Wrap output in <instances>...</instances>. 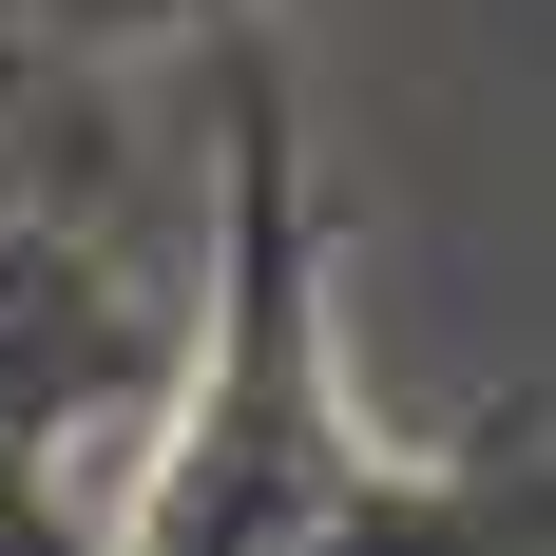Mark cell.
Here are the masks:
<instances>
[{"label": "cell", "instance_id": "obj_1", "mask_svg": "<svg viewBox=\"0 0 556 556\" xmlns=\"http://www.w3.org/2000/svg\"><path fill=\"white\" fill-rule=\"evenodd\" d=\"M345 460H365V403H345V345H327V212H307V135H288L269 77H230L212 307H192V384H173V442H154V480H135V518H115V538H135V556H269Z\"/></svg>", "mask_w": 556, "mask_h": 556}, {"label": "cell", "instance_id": "obj_2", "mask_svg": "<svg viewBox=\"0 0 556 556\" xmlns=\"http://www.w3.org/2000/svg\"><path fill=\"white\" fill-rule=\"evenodd\" d=\"M154 365H173V327H154V288L115 269L97 230H58V212L0 230V556L58 518V460L97 442Z\"/></svg>", "mask_w": 556, "mask_h": 556}, {"label": "cell", "instance_id": "obj_3", "mask_svg": "<svg viewBox=\"0 0 556 556\" xmlns=\"http://www.w3.org/2000/svg\"><path fill=\"white\" fill-rule=\"evenodd\" d=\"M269 556H556V442H538V384L480 403V422H460V442H422V460L365 442Z\"/></svg>", "mask_w": 556, "mask_h": 556}, {"label": "cell", "instance_id": "obj_4", "mask_svg": "<svg viewBox=\"0 0 556 556\" xmlns=\"http://www.w3.org/2000/svg\"><path fill=\"white\" fill-rule=\"evenodd\" d=\"M20 556H135V538H77V518H39V538H20Z\"/></svg>", "mask_w": 556, "mask_h": 556}]
</instances>
